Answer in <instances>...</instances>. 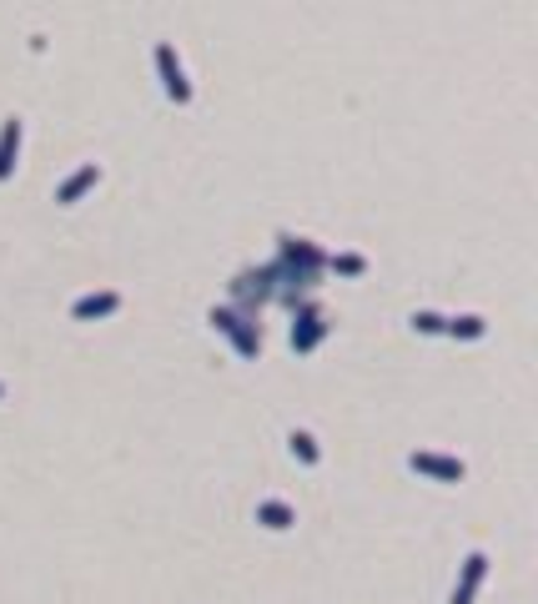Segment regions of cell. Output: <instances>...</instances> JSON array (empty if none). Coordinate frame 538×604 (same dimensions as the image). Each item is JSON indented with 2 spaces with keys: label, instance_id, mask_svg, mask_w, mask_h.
<instances>
[{
  "label": "cell",
  "instance_id": "4",
  "mask_svg": "<svg viewBox=\"0 0 538 604\" xmlns=\"http://www.w3.org/2000/svg\"><path fill=\"white\" fill-rule=\"evenodd\" d=\"M483 579H488V554H468V559H463V574H458V590H453L448 604H473Z\"/></svg>",
  "mask_w": 538,
  "mask_h": 604
},
{
  "label": "cell",
  "instance_id": "3",
  "mask_svg": "<svg viewBox=\"0 0 538 604\" xmlns=\"http://www.w3.org/2000/svg\"><path fill=\"white\" fill-rule=\"evenodd\" d=\"M212 328H217V333H227L231 347H237L242 358H256V353H262V333H256V322H242L237 312L217 308V312H212Z\"/></svg>",
  "mask_w": 538,
  "mask_h": 604
},
{
  "label": "cell",
  "instance_id": "14",
  "mask_svg": "<svg viewBox=\"0 0 538 604\" xmlns=\"http://www.w3.org/2000/svg\"><path fill=\"white\" fill-rule=\"evenodd\" d=\"M0 398H5V388H0Z\"/></svg>",
  "mask_w": 538,
  "mask_h": 604
},
{
  "label": "cell",
  "instance_id": "1",
  "mask_svg": "<svg viewBox=\"0 0 538 604\" xmlns=\"http://www.w3.org/2000/svg\"><path fill=\"white\" fill-rule=\"evenodd\" d=\"M156 76H161V91H167L177 106L192 101V81H187V71H181L177 46H171V40H161V46H156Z\"/></svg>",
  "mask_w": 538,
  "mask_h": 604
},
{
  "label": "cell",
  "instance_id": "8",
  "mask_svg": "<svg viewBox=\"0 0 538 604\" xmlns=\"http://www.w3.org/2000/svg\"><path fill=\"white\" fill-rule=\"evenodd\" d=\"M256 524L282 534V529L297 524V509H292V503H282V499H267V503H256Z\"/></svg>",
  "mask_w": 538,
  "mask_h": 604
},
{
  "label": "cell",
  "instance_id": "13",
  "mask_svg": "<svg viewBox=\"0 0 538 604\" xmlns=\"http://www.w3.org/2000/svg\"><path fill=\"white\" fill-rule=\"evenodd\" d=\"M443 328H448V318H443V312H412V333H443Z\"/></svg>",
  "mask_w": 538,
  "mask_h": 604
},
{
  "label": "cell",
  "instance_id": "6",
  "mask_svg": "<svg viewBox=\"0 0 538 604\" xmlns=\"http://www.w3.org/2000/svg\"><path fill=\"white\" fill-rule=\"evenodd\" d=\"M121 308V293H86L71 302V318L76 322H96V318H111V312Z\"/></svg>",
  "mask_w": 538,
  "mask_h": 604
},
{
  "label": "cell",
  "instance_id": "5",
  "mask_svg": "<svg viewBox=\"0 0 538 604\" xmlns=\"http://www.w3.org/2000/svg\"><path fill=\"white\" fill-rule=\"evenodd\" d=\"M96 181H101V167H96V162H86L81 171H71V177H65L61 187H56V202H61V206H76L81 197H86L91 187H96Z\"/></svg>",
  "mask_w": 538,
  "mask_h": 604
},
{
  "label": "cell",
  "instance_id": "11",
  "mask_svg": "<svg viewBox=\"0 0 538 604\" xmlns=\"http://www.w3.org/2000/svg\"><path fill=\"white\" fill-rule=\"evenodd\" d=\"M443 333H448V337H468V343H473V337L488 333V322L478 318V312H463V318H448V328H443Z\"/></svg>",
  "mask_w": 538,
  "mask_h": 604
},
{
  "label": "cell",
  "instance_id": "9",
  "mask_svg": "<svg viewBox=\"0 0 538 604\" xmlns=\"http://www.w3.org/2000/svg\"><path fill=\"white\" fill-rule=\"evenodd\" d=\"M322 333H327V322H322L317 312H302V322L292 328V347H297V353H308V347L322 343Z\"/></svg>",
  "mask_w": 538,
  "mask_h": 604
},
{
  "label": "cell",
  "instance_id": "7",
  "mask_svg": "<svg viewBox=\"0 0 538 604\" xmlns=\"http://www.w3.org/2000/svg\"><path fill=\"white\" fill-rule=\"evenodd\" d=\"M15 156H21V121H0V181L15 177Z\"/></svg>",
  "mask_w": 538,
  "mask_h": 604
},
{
  "label": "cell",
  "instance_id": "2",
  "mask_svg": "<svg viewBox=\"0 0 538 604\" xmlns=\"http://www.w3.org/2000/svg\"><path fill=\"white\" fill-rule=\"evenodd\" d=\"M408 468H412V474L438 478V484H463V474H468V463H463V459H448V453H433V449L408 453Z\"/></svg>",
  "mask_w": 538,
  "mask_h": 604
},
{
  "label": "cell",
  "instance_id": "12",
  "mask_svg": "<svg viewBox=\"0 0 538 604\" xmlns=\"http://www.w3.org/2000/svg\"><path fill=\"white\" fill-rule=\"evenodd\" d=\"M333 272L337 277H362V272H368V258H362V252H337Z\"/></svg>",
  "mask_w": 538,
  "mask_h": 604
},
{
  "label": "cell",
  "instance_id": "10",
  "mask_svg": "<svg viewBox=\"0 0 538 604\" xmlns=\"http://www.w3.org/2000/svg\"><path fill=\"white\" fill-rule=\"evenodd\" d=\"M287 443H292V459H302L308 468H317V463H322V449H317V438H312L308 428H292Z\"/></svg>",
  "mask_w": 538,
  "mask_h": 604
}]
</instances>
